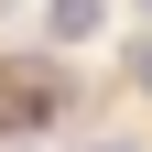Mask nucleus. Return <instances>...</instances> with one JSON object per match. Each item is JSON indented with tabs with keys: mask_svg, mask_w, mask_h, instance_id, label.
<instances>
[{
	"mask_svg": "<svg viewBox=\"0 0 152 152\" xmlns=\"http://www.w3.org/2000/svg\"><path fill=\"white\" fill-rule=\"evenodd\" d=\"M33 120H54V87L44 76H0V130H33Z\"/></svg>",
	"mask_w": 152,
	"mask_h": 152,
	"instance_id": "f257e3e1",
	"label": "nucleus"
},
{
	"mask_svg": "<svg viewBox=\"0 0 152 152\" xmlns=\"http://www.w3.org/2000/svg\"><path fill=\"white\" fill-rule=\"evenodd\" d=\"M44 22H54V44H87L98 33V0H44Z\"/></svg>",
	"mask_w": 152,
	"mask_h": 152,
	"instance_id": "f03ea898",
	"label": "nucleus"
},
{
	"mask_svg": "<svg viewBox=\"0 0 152 152\" xmlns=\"http://www.w3.org/2000/svg\"><path fill=\"white\" fill-rule=\"evenodd\" d=\"M130 87H152V44H130Z\"/></svg>",
	"mask_w": 152,
	"mask_h": 152,
	"instance_id": "7ed1b4c3",
	"label": "nucleus"
},
{
	"mask_svg": "<svg viewBox=\"0 0 152 152\" xmlns=\"http://www.w3.org/2000/svg\"><path fill=\"white\" fill-rule=\"evenodd\" d=\"M109 152H130V141H109Z\"/></svg>",
	"mask_w": 152,
	"mask_h": 152,
	"instance_id": "20e7f679",
	"label": "nucleus"
}]
</instances>
